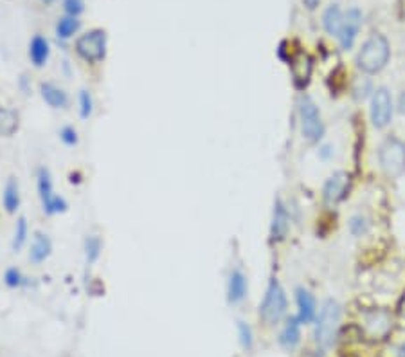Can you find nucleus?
<instances>
[{
	"mask_svg": "<svg viewBox=\"0 0 405 357\" xmlns=\"http://www.w3.org/2000/svg\"><path fill=\"white\" fill-rule=\"evenodd\" d=\"M398 312H400V314L405 318V295H404V298L400 299V303H398Z\"/></svg>",
	"mask_w": 405,
	"mask_h": 357,
	"instance_id": "nucleus-35",
	"label": "nucleus"
},
{
	"mask_svg": "<svg viewBox=\"0 0 405 357\" xmlns=\"http://www.w3.org/2000/svg\"><path fill=\"white\" fill-rule=\"evenodd\" d=\"M78 105H80V116L81 119H88L94 112V100L92 94L88 90H81L80 96H78Z\"/></svg>",
	"mask_w": 405,
	"mask_h": 357,
	"instance_id": "nucleus-28",
	"label": "nucleus"
},
{
	"mask_svg": "<svg viewBox=\"0 0 405 357\" xmlns=\"http://www.w3.org/2000/svg\"><path fill=\"white\" fill-rule=\"evenodd\" d=\"M348 229L353 236L360 238V236L368 235L369 231V220L364 217V215H353L348 222Z\"/></svg>",
	"mask_w": 405,
	"mask_h": 357,
	"instance_id": "nucleus-26",
	"label": "nucleus"
},
{
	"mask_svg": "<svg viewBox=\"0 0 405 357\" xmlns=\"http://www.w3.org/2000/svg\"><path fill=\"white\" fill-rule=\"evenodd\" d=\"M76 53L88 63L103 62L107 56V31L90 29L76 40Z\"/></svg>",
	"mask_w": 405,
	"mask_h": 357,
	"instance_id": "nucleus-8",
	"label": "nucleus"
},
{
	"mask_svg": "<svg viewBox=\"0 0 405 357\" xmlns=\"http://www.w3.org/2000/svg\"><path fill=\"white\" fill-rule=\"evenodd\" d=\"M27 236H29V226H27L25 217H20V219L17 220V226H15V233H13V242H11L13 251L15 252L20 251L25 245V242H27Z\"/></svg>",
	"mask_w": 405,
	"mask_h": 357,
	"instance_id": "nucleus-24",
	"label": "nucleus"
},
{
	"mask_svg": "<svg viewBox=\"0 0 405 357\" xmlns=\"http://www.w3.org/2000/svg\"><path fill=\"white\" fill-rule=\"evenodd\" d=\"M249 292V282L242 269H233L227 278V302L231 305H238L247 298Z\"/></svg>",
	"mask_w": 405,
	"mask_h": 357,
	"instance_id": "nucleus-14",
	"label": "nucleus"
},
{
	"mask_svg": "<svg viewBox=\"0 0 405 357\" xmlns=\"http://www.w3.org/2000/svg\"><path fill=\"white\" fill-rule=\"evenodd\" d=\"M63 11L67 13L69 17L78 18L85 11V2L83 0H63Z\"/></svg>",
	"mask_w": 405,
	"mask_h": 357,
	"instance_id": "nucleus-31",
	"label": "nucleus"
},
{
	"mask_svg": "<svg viewBox=\"0 0 405 357\" xmlns=\"http://www.w3.org/2000/svg\"><path fill=\"white\" fill-rule=\"evenodd\" d=\"M393 97L385 87H378L373 90L371 101H369V118L375 128L382 130L391 125L393 119Z\"/></svg>",
	"mask_w": 405,
	"mask_h": 357,
	"instance_id": "nucleus-9",
	"label": "nucleus"
},
{
	"mask_svg": "<svg viewBox=\"0 0 405 357\" xmlns=\"http://www.w3.org/2000/svg\"><path fill=\"white\" fill-rule=\"evenodd\" d=\"M83 249H85V258H87L88 264L97 262V258H99V255H101V249H103V244H101L99 236L88 235L87 238H85Z\"/></svg>",
	"mask_w": 405,
	"mask_h": 357,
	"instance_id": "nucleus-25",
	"label": "nucleus"
},
{
	"mask_svg": "<svg viewBox=\"0 0 405 357\" xmlns=\"http://www.w3.org/2000/svg\"><path fill=\"white\" fill-rule=\"evenodd\" d=\"M20 118L13 109L0 107V137H11L18 130Z\"/></svg>",
	"mask_w": 405,
	"mask_h": 357,
	"instance_id": "nucleus-22",
	"label": "nucleus"
},
{
	"mask_svg": "<svg viewBox=\"0 0 405 357\" xmlns=\"http://www.w3.org/2000/svg\"><path fill=\"white\" fill-rule=\"evenodd\" d=\"M58 135H60V141H62L65 147H76L78 141H80V137H78V130H76L74 126H71V125L63 126L62 130L58 132Z\"/></svg>",
	"mask_w": 405,
	"mask_h": 357,
	"instance_id": "nucleus-30",
	"label": "nucleus"
},
{
	"mask_svg": "<svg viewBox=\"0 0 405 357\" xmlns=\"http://www.w3.org/2000/svg\"><path fill=\"white\" fill-rule=\"evenodd\" d=\"M238 336H240V343L245 350H251L252 345H254V334H252V328L245 323V321H238Z\"/></svg>",
	"mask_w": 405,
	"mask_h": 357,
	"instance_id": "nucleus-29",
	"label": "nucleus"
},
{
	"mask_svg": "<svg viewBox=\"0 0 405 357\" xmlns=\"http://www.w3.org/2000/svg\"><path fill=\"white\" fill-rule=\"evenodd\" d=\"M303 2H305V6L308 9H315L319 6V2H321V0H303Z\"/></svg>",
	"mask_w": 405,
	"mask_h": 357,
	"instance_id": "nucleus-33",
	"label": "nucleus"
},
{
	"mask_svg": "<svg viewBox=\"0 0 405 357\" xmlns=\"http://www.w3.org/2000/svg\"><path fill=\"white\" fill-rule=\"evenodd\" d=\"M81 27V20H78L76 17H62L58 22H56V36L60 38V40H69V38L74 36L78 31H80Z\"/></svg>",
	"mask_w": 405,
	"mask_h": 357,
	"instance_id": "nucleus-23",
	"label": "nucleus"
},
{
	"mask_svg": "<svg viewBox=\"0 0 405 357\" xmlns=\"http://www.w3.org/2000/svg\"><path fill=\"white\" fill-rule=\"evenodd\" d=\"M42 2H55V0H42Z\"/></svg>",
	"mask_w": 405,
	"mask_h": 357,
	"instance_id": "nucleus-37",
	"label": "nucleus"
},
{
	"mask_svg": "<svg viewBox=\"0 0 405 357\" xmlns=\"http://www.w3.org/2000/svg\"><path fill=\"white\" fill-rule=\"evenodd\" d=\"M297 114H299V125L301 134L308 143H319L324 137V123H322L319 107L310 96L299 97L297 103Z\"/></svg>",
	"mask_w": 405,
	"mask_h": 357,
	"instance_id": "nucleus-4",
	"label": "nucleus"
},
{
	"mask_svg": "<svg viewBox=\"0 0 405 357\" xmlns=\"http://www.w3.org/2000/svg\"><path fill=\"white\" fill-rule=\"evenodd\" d=\"M289 309V299H287V292H284L283 285L277 282L276 278H270L267 290H265L263 302L259 305V316L267 325H276L287 314Z\"/></svg>",
	"mask_w": 405,
	"mask_h": 357,
	"instance_id": "nucleus-3",
	"label": "nucleus"
},
{
	"mask_svg": "<svg viewBox=\"0 0 405 357\" xmlns=\"http://www.w3.org/2000/svg\"><path fill=\"white\" fill-rule=\"evenodd\" d=\"M36 188H38V197L42 202L43 213L47 215H58L65 213L69 208L67 201L63 197H60L58 194H55V184H53V177L47 168H40L36 173Z\"/></svg>",
	"mask_w": 405,
	"mask_h": 357,
	"instance_id": "nucleus-7",
	"label": "nucleus"
},
{
	"mask_svg": "<svg viewBox=\"0 0 405 357\" xmlns=\"http://www.w3.org/2000/svg\"><path fill=\"white\" fill-rule=\"evenodd\" d=\"M334 144H321V147H319V157H321L322 161H330L331 157H334Z\"/></svg>",
	"mask_w": 405,
	"mask_h": 357,
	"instance_id": "nucleus-32",
	"label": "nucleus"
},
{
	"mask_svg": "<svg viewBox=\"0 0 405 357\" xmlns=\"http://www.w3.org/2000/svg\"><path fill=\"white\" fill-rule=\"evenodd\" d=\"M2 206L8 213H17L20 208V186H18L17 179H8L2 191Z\"/></svg>",
	"mask_w": 405,
	"mask_h": 357,
	"instance_id": "nucleus-20",
	"label": "nucleus"
},
{
	"mask_svg": "<svg viewBox=\"0 0 405 357\" xmlns=\"http://www.w3.org/2000/svg\"><path fill=\"white\" fill-rule=\"evenodd\" d=\"M393 314L385 309H369L360 316V332L369 341H384L393 332Z\"/></svg>",
	"mask_w": 405,
	"mask_h": 357,
	"instance_id": "nucleus-5",
	"label": "nucleus"
},
{
	"mask_svg": "<svg viewBox=\"0 0 405 357\" xmlns=\"http://www.w3.org/2000/svg\"><path fill=\"white\" fill-rule=\"evenodd\" d=\"M40 96H42V100L46 101L50 109L60 110L69 107V94L62 87L50 83V81H43L40 85Z\"/></svg>",
	"mask_w": 405,
	"mask_h": 357,
	"instance_id": "nucleus-16",
	"label": "nucleus"
},
{
	"mask_svg": "<svg viewBox=\"0 0 405 357\" xmlns=\"http://www.w3.org/2000/svg\"><path fill=\"white\" fill-rule=\"evenodd\" d=\"M344 22V13L341 11L337 4H331L330 8L326 9L324 15H322V25H324L326 33L331 34V36H338L341 33V27H343Z\"/></svg>",
	"mask_w": 405,
	"mask_h": 357,
	"instance_id": "nucleus-21",
	"label": "nucleus"
},
{
	"mask_svg": "<svg viewBox=\"0 0 405 357\" xmlns=\"http://www.w3.org/2000/svg\"><path fill=\"white\" fill-rule=\"evenodd\" d=\"M378 163L382 172L391 179L405 173V143L398 137H387L378 148Z\"/></svg>",
	"mask_w": 405,
	"mask_h": 357,
	"instance_id": "nucleus-6",
	"label": "nucleus"
},
{
	"mask_svg": "<svg viewBox=\"0 0 405 357\" xmlns=\"http://www.w3.org/2000/svg\"><path fill=\"white\" fill-rule=\"evenodd\" d=\"M50 252H53V242H50L49 236L42 231L34 233L33 242H31L29 260L33 264H43L50 257Z\"/></svg>",
	"mask_w": 405,
	"mask_h": 357,
	"instance_id": "nucleus-18",
	"label": "nucleus"
},
{
	"mask_svg": "<svg viewBox=\"0 0 405 357\" xmlns=\"http://www.w3.org/2000/svg\"><path fill=\"white\" fill-rule=\"evenodd\" d=\"M389 55V42L382 34H373L360 47L359 55H357V65L366 74H376L387 65Z\"/></svg>",
	"mask_w": 405,
	"mask_h": 357,
	"instance_id": "nucleus-2",
	"label": "nucleus"
},
{
	"mask_svg": "<svg viewBox=\"0 0 405 357\" xmlns=\"http://www.w3.org/2000/svg\"><path fill=\"white\" fill-rule=\"evenodd\" d=\"M341 320H343V309L335 299H326L322 303L321 311L315 316V328H313V339L315 345L321 350H328L334 346L335 339L338 336L341 328Z\"/></svg>",
	"mask_w": 405,
	"mask_h": 357,
	"instance_id": "nucleus-1",
	"label": "nucleus"
},
{
	"mask_svg": "<svg viewBox=\"0 0 405 357\" xmlns=\"http://www.w3.org/2000/svg\"><path fill=\"white\" fill-rule=\"evenodd\" d=\"M360 25H362V13L360 9L351 8L350 11L344 15L343 27H341V33H338V43H341V49L348 50L353 47L357 40V34L360 31Z\"/></svg>",
	"mask_w": 405,
	"mask_h": 357,
	"instance_id": "nucleus-11",
	"label": "nucleus"
},
{
	"mask_svg": "<svg viewBox=\"0 0 405 357\" xmlns=\"http://www.w3.org/2000/svg\"><path fill=\"white\" fill-rule=\"evenodd\" d=\"M290 229V215L284 202L277 198L274 202V211H272V224H270V240L272 242H283L289 235Z\"/></svg>",
	"mask_w": 405,
	"mask_h": 357,
	"instance_id": "nucleus-12",
	"label": "nucleus"
},
{
	"mask_svg": "<svg viewBox=\"0 0 405 357\" xmlns=\"http://www.w3.org/2000/svg\"><path fill=\"white\" fill-rule=\"evenodd\" d=\"M50 56V43L42 34H34L29 42V60L36 69H42Z\"/></svg>",
	"mask_w": 405,
	"mask_h": 357,
	"instance_id": "nucleus-17",
	"label": "nucleus"
},
{
	"mask_svg": "<svg viewBox=\"0 0 405 357\" xmlns=\"http://www.w3.org/2000/svg\"><path fill=\"white\" fill-rule=\"evenodd\" d=\"M401 356L405 357V343H404V345H401Z\"/></svg>",
	"mask_w": 405,
	"mask_h": 357,
	"instance_id": "nucleus-36",
	"label": "nucleus"
},
{
	"mask_svg": "<svg viewBox=\"0 0 405 357\" xmlns=\"http://www.w3.org/2000/svg\"><path fill=\"white\" fill-rule=\"evenodd\" d=\"M398 110H400L401 114H405V93L401 94L400 100H398Z\"/></svg>",
	"mask_w": 405,
	"mask_h": 357,
	"instance_id": "nucleus-34",
	"label": "nucleus"
},
{
	"mask_svg": "<svg viewBox=\"0 0 405 357\" xmlns=\"http://www.w3.org/2000/svg\"><path fill=\"white\" fill-rule=\"evenodd\" d=\"M4 283L8 287H11V289H20V287L27 285V278L22 274L20 269H17V267H11V269L6 271L4 274Z\"/></svg>",
	"mask_w": 405,
	"mask_h": 357,
	"instance_id": "nucleus-27",
	"label": "nucleus"
},
{
	"mask_svg": "<svg viewBox=\"0 0 405 357\" xmlns=\"http://www.w3.org/2000/svg\"><path fill=\"white\" fill-rule=\"evenodd\" d=\"M290 71H292V80L296 87L305 88L310 83V76L313 71V62L305 50H297L296 55L290 58Z\"/></svg>",
	"mask_w": 405,
	"mask_h": 357,
	"instance_id": "nucleus-13",
	"label": "nucleus"
},
{
	"mask_svg": "<svg viewBox=\"0 0 405 357\" xmlns=\"http://www.w3.org/2000/svg\"><path fill=\"white\" fill-rule=\"evenodd\" d=\"M296 303H297V318L301 321L303 325L312 323L317 316V303H315V298L305 287H299L296 290Z\"/></svg>",
	"mask_w": 405,
	"mask_h": 357,
	"instance_id": "nucleus-15",
	"label": "nucleus"
},
{
	"mask_svg": "<svg viewBox=\"0 0 405 357\" xmlns=\"http://www.w3.org/2000/svg\"><path fill=\"white\" fill-rule=\"evenodd\" d=\"M351 179L346 172H335L331 173L324 182L322 188V197L328 206H335L338 202H343L346 198L348 191H350Z\"/></svg>",
	"mask_w": 405,
	"mask_h": 357,
	"instance_id": "nucleus-10",
	"label": "nucleus"
},
{
	"mask_svg": "<svg viewBox=\"0 0 405 357\" xmlns=\"http://www.w3.org/2000/svg\"><path fill=\"white\" fill-rule=\"evenodd\" d=\"M301 321L299 318H290L284 323L283 330L280 334V345L287 350H292L299 345V341H301Z\"/></svg>",
	"mask_w": 405,
	"mask_h": 357,
	"instance_id": "nucleus-19",
	"label": "nucleus"
}]
</instances>
